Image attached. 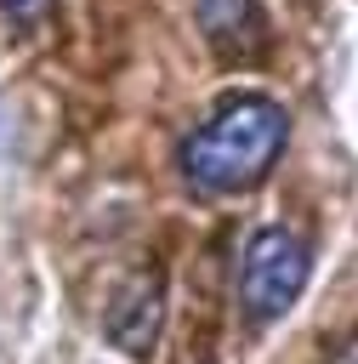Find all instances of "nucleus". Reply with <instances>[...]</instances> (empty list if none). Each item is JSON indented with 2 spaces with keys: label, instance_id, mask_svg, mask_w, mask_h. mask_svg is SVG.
Masks as SVG:
<instances>
[{
  "label": "nucleus",
  "instance_id": "7ed1b4c3",
  "mask_svg": "<svg viewBox=\"0 0 358 364\" xmlns=\"http://www.w3.org/2000/svg\"><path fill=\"white\" fill-rule=\"evenodd\" d=\"M159 330H165V284H159L153 273L125 279V284L114 290L108 313H102V336H108L119 353L148 358L153 341H159Z\"/></svg>",
  "mask_w": 358,
  "mask_h": 364
},
{
  "label": "nucleus",
  "instance_id": "20e7f679",
  "mask_svg": "<svg viewBox=\"0 0 358 364\" xmlns=\"http://www.w3.org/2000/svg\"><path fill=\"white\" fill-rule=\"evenodd\" d=\"M193 17L216 57H261V46H267L261 0H193Z\"/></svg>",
  "mask_w": 358,
  "mask_h": 364
},
{
  "label": "nucleus",
  "instance_id": "423d86ee",
  "mask_svg": "<svg viewBox=\"0 0 358 364\" xmlns=\"http://www.w3.org/2000/svg\"><path fill=\"white\" fill-rule=\"evenodd\" d=\"M330 364H358V336H352V341H341V347H335V358H330Z\"/></svg>",
  "mask_w": 358,
  "mask_h": 364
},
{
  "label": "nucleus",
  "instance_id": "f257e3e1",
  "mask_svg": "<svg viewBox=\"0 0 358 364\" xmlns=\"http://www.w3.org/2000/svg\"><path fill=\"white\" fill-rule=\"evenodd\" d=\"M284 136H290V114L261 91H239L188 131L176 165L193 193H244L278 165Z\"/></svg>",
  "mask_w": 358,
  "mask_h": 364
},
{
  "label": "nucleus",
  "instance_id": "39448f33",
  "mask_svg": "<svg viewBox=\"0 0 358 364\" xmlns=\"http://www.w3.org/2000/svg\"><path fill=\"white\" fill-rule=\"evenodd\" d=\"M51 11V0H0V17L11 23V28H28V23H40Z\"/></svg>",
  "mask_w": 358,
  "mask_h": 364
},
{
  "label": "nucleus",
  "instance_id": "f03ea898",
  "mask_svg": "<svg viewBox=\"0 0 358 364\" xmlns=\"http://www.w3.org/2000/svg\"><path fill=\"white\" fill-rule=\"evenodd\" d=\"M307 273H313V250L295 228L284 222H267L250 233L244 245V262H239V307H244V324H278L301 290H307Z\"/></svg>",
  "mask_w": 358,
  "mask_h": 364
}]
</instances>
